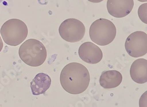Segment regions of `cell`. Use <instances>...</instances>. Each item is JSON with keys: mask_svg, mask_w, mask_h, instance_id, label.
Returning a JSON list of instances; mask_svg holds the SVG:
<instances>
[{"mask_svg": "<svg viewBox=\"0 0 147 107\" xmlns=\"http://www.w3.org/2000/svg\"><path fill=\"white\" fill-rule=\"evenodd\" d=\"M147 3H145L141 5L138 9V14L140 20L145 24H147V17H146V10H147Z\"/></svg>", "mask_w": 147, "mask_h": 107, "instance_id": "cell-12", "label": "cell"}, {"mask_svg": "<svg viewBox=\"0 0 147 107\" xmlns=\"http://www.w3.org/2000/svg\"><path fill=\"white\" fill-rule=\"evenodd\" d=\"M47 50L44 44L36 39H29L22 43L19 48L21 60L31 67H39L47 58Z\"/></svg>", "mask_w": 147, "mask_h": 107, "instance_id": "cell-2", "label": "cell"}, {"mask_svg": "<svg viewBox=\"0 0 147 107\" xmlns=\"http://www.w3.org/2000/svg\"><path fill=\"white\" fill-rule=\"evenodd\" d=\"M125 48L132 57L138 58L147 53V34L142 31H136L130 34L126 40Z\"/></svg>", "mask_w": 147, "mask_h": 107, "instance_id": "cell-6", "label": "cell"}, {"mask_svg": "<svg viewBox=\"0 0 147 107\" xmlns=\"http://www.w3.org/2000/svg\"><path fill=\"white\" fill-rule=\"evenodd\" d=\"M60 83L63 89L70 94L84 92L89 85L90 75L87 68L78 63L66 65L60 74Z\"/></svg>", "mask_w": 147, "mask_h": 107, "instance_id": "cell-1", "label": "cell"}, {"mask_svg": "<svg viewBox=\"0 0 147 107\" xmlns=\"http://www.w3.org/2000/svg\"><path fill=\"white\" fill-rule=\"evenodd\" d=\"M51 84L50 77L45 73L36 74L31 82V89L34 96H39L44 94Z\"/></svg>", "mask_w": 147, "mask_h": 107, "instance_id": "cell-11", "label": "cell"}, {"mask_svg": "<svg viewBox=\"0 0 147 107\" xmlns=\"http://www.w3.org/2000/svg\"><path fill=\"white\" fill-rule=\"evenodd\" d=\"M0 32L6 44L17 46L26 39L28 30L27 25L22 21L11 19L4 23Z\"/></svg>", "mask_w": 147, "mask_h": 107, "instance_id": "cell-4", "label": "cell"}, {"mask_svg": "<svg viewBox=\"0 0 147 107\" xmlns=\"http://www.w3.org/2000/svg\"><path fill=\"white\" fill-rule=\"evenodd\" d=\"M138 1H140V2H142V3H146V1H147V0H138Z\"/></svg>", "mask_w": 147, "mask_h": 107, "instance_id": "cell-15", "label": "cell"}, {"mask_svg": "<svg viewBox=\"0 0 147 107\" xmlns=\"http://www.w3.org/2000/svg\"><path fill=\"white\" fill-rule=\"evenodd\" d=\"M122 81L121 73L116 70L105 71L100 78V84L105 89H112L119 86Z\"/></svg>", "mask_w": 147, "mask_h": 107, "instance_id": "cell-10", "label": "cell"}, {"mask_svg": "<svg viewBox=\"0 0 147 107\" xmlns=\"http://www.w3.org/2000/svg\"><path fill=\"white\" fill-rule=\"evenodd\" d=\"M78 54L84 62L90 64H96L102 59V51L99 46L91 42L82 44L79 48Z\"/></svg>", "mask_w": 147, "mask_h": 107, "instance_id": "cell-7", "label": "cell"}, {"mask_svg": "<svg viewBox=\"0 0 147 107\" xmlns=\"http://www.w3.org/2000/svg\"><path fill=\"white\" fill-rule=\"evenodd\" d=\"M117 29L114 23L105 18L95 21L90 28V37L93 42L100 46L111 44L115 39Z\"/></svg>", "mask_w": 147, "mask_h": 107, "instance_id": "cell-3", "label": "cell"}, {"mask_svg": "<svg viewBox=\"0 0 147 107\" xmlns=\"http://www.w3.org/2000/svg\"><path fill=\"white\" fill-rule=\"evenodd\" d=\"M88 1L93 3H99L104 1V0H88Z\"/></svg>", "mask_w": 147, "mask_h": 107, "instance_id": "cell-14", "label": "cell"}, {"mask_svg": "<svg viewBox=\"0 0 147 107\" xmlns=\"http://www.w3.org/2000/svg\"><path fill=\"white\" fill-rule=\"evenodd\" d=\"M3 46H4V45H3V41L2 39H1V36H0V52H1V51H2V50H3Z\"/></svg>", "mask_w": 147, "mask_h": 107, "instance_id": "cell-13", "label": "cell"}, {"mask_svg": "<svg viewBox=\"0 0 147 107\" xmlns=\"http://www.w3.org/2000/svg\"><path fill=\"white\" fill-rule=\"evenodd\" d=\"M130 75L132 79L138 84L147 82V60L144 58L138 59L131 65Z\"/></svg>", "mask_w": 147, "mask_h": 107, "instance_id": "cell-9", "label": "cell"}, {"mask_svg": "<svg viewBox=\"0 0 147 107\" xmlns=\"http://www.w3.org/2000/svg\"><path fill=\"white\" fill-rule=\"evenodd\" d=\"M59 34L65 41L77 42L84 38L85 27L81 21L76 18H69L61 23L59 27Z\"/></svg>", "mask_w": 147, "mask_h": 107, "instance_id": "cell-5", "label": "cell"}, {"mask_svg": "<svg viewBox=\"0 0 147 107\" xmlns=\"http://www.w3.org/2000/svg\"><path fill=\"white\" fill-rule=\"evenodd\" d=\"M134 5V0H108L107 8L110 15L121 18L129 14Z\"/></svg>", "mask_w": 147, "mask_h": 107, "instance_id": "cell-8", "label": "cell"}]
</instances>
